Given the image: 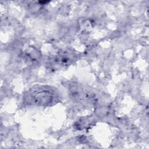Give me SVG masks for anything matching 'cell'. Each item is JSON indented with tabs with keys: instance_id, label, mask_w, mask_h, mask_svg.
I'll use <instances>...</instances> for the list:
<instances>
[{
	"instance_id": "1",
	"label": "cell",
	"mask_w": 149,
	"mask_h": 149,
	"mask_svg": "<svg viewBox=\"0 0 149 149\" xmlns=\"http://www.w3.org/2000/svg\"><path fill=\"white\" fill-rule=\"evenodd\" d=\"M56 98L55 92L51 88L38 87L31 89L26 94L25 99L29 104L48 105Z\"/></svg>"
}]
</instances>
